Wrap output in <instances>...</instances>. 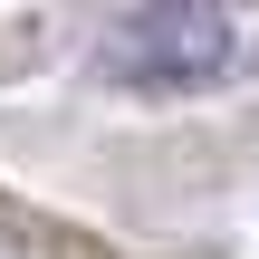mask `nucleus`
I'll use <instances>...</instances> for the list:
<instances>
[{
    "mask_svg": "<svg viewBox=\"0 0 259 259\" xmlns=\"http://www.w3.org/2000/svg\"><path fill=\"white\" fill-rule=\"evenodd\" d=\"M231 48H240V29H231L221 0H144V10L115 19L106 67L125 87H211L231 67Z\"/></svg>",
    "mask_w": 259,
    "mask_h": 259,
    "instance_id": "f257e3e1",
    "label": "nucleus"
}]
</instances>
